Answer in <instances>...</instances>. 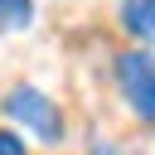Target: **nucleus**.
I'll return each instance as SVG.
<instances>
[{
    "label": "nucleus",
    "instance_id": "f03ea898",
    "mask_svg": "<svg viewBox=\"0 0 155 155\" xmlns=\"http://www.w3.org/2000/svg\"><path fill=\"white\" fill-rule=\"evenodd\" d=\"M111 73H116V87H121L126 107L140 121H155V53L150 48H121Z\"/></svg>",
    "mask_w": 155,
    "mask_h": 155
},
{
    "label": "nucleus",
    "instance_id": "20e7f679",
    "mask_svg": "<svg viewBox=\"0 0 155 155\" xmlns=\"http://www.w3.org/2000/svg\"><path fill=\"white\" fill-rule=\"evenodd\" d=\"M34 24V0H0V34H24Z\"/></svg>",
    "mask_w": 155,
    "mask_h": 155
},
{
    "label": "nucleus",
    "instance_id": "f257e3e1",
    "mask_svg": "<svg viewBox=\"0 0 155 155\" xmlns=\"http://www.w3.org/2000/svg\"><path fill=\"white\" fill-rule=\"evenodd\" d=\"M0 111H5L15 126H24L29 136L48 140V145H58V140H63V111H58V102H53V97H44L34 82L10 87V92L0 97Z\"/></svg>",
    "mask_w": 155,
    "mask_h": 155
},
{
    "label": "nucleus",
    "instance_id": "423d86ee",
    "mask_svg": "<svg viewBox=\"0 0 155 155\" xmlns=\"http://www.w3.org/2000/svg\"><path fill=\"white\" fill-rule=\"evenodd\" d=\"M92 155H126V150H116V145H107V140H102V145H97Z\"/></svg>",
    "mask_w": 155,
    "mask_h": 155
},
{
    "label": "nucleus",
    "instance_id": "39448f33",
    "mask_svg": "<svg viewBox=\"0 0 155 155\" xmlns=\"http://www.w3.org/2000/svg\"><path fill=\"white\" fill-rule=\"evenodd\" d=\"M0 155H29L24 140H19V131H0Z\"/></svg>",
    "mask_w": 155,
    "mask_h": 155
},
{
    "label": "nucleus",
    "instance_id": "7ed1b4c3",
    "mask_svg": "<svg viewBox=\"0 0 155 155\" xmlns=\"http://www.w3.org/2000/svg\"><path fill=\"white\" fill-rule=\"evenodd\" d=\"M121 24H126L140 44L155 48V0H126V5H121Z\"/></svg>",
    "mask_w": 155,
    "mask_h": 155
}]
</instances>
